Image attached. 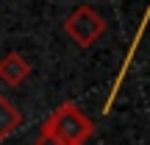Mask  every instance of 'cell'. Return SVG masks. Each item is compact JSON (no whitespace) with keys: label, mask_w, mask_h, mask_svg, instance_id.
Segmentation results:
<instances>
[{"label":"cell","mask_w":150,"mask_h":145,"mask_svg":"<svg viewBox=\"0 0 150 145\" xmlns=\"http://www.w3.org/2000/svg\"><path fill=\"white\" fill-rule=\"evenodd\" d=\"M39 131L56 137V140L64 142V145H83L95 134V123H92V117L83 109H78L75 103H61L56 112H50L47 117L42 120Z\"/></svg>","instance_id":"1"},{"label":"cell","mask_w":150,"mask_h":145,"mask_svg":"<svg viewBox=\"0 0 150 145\" xmlns=\"http://www.w3.org/2000/svg\"><path fill=\"white\" fill-rule=\"evenodd\" d=\"M64 31H67V36H70L75 45L92 48V45L106 34V20H103L92 6H78L64 20Z\"/></svg>","instance_id":"2"},{"label":"cell","mask_w":150,"mask_h":145,"mask_svg":"<svg viewBox=\"0 0 150 145\" xmlns=\"http://www.w3.org/2000/svg\"><path fill=\"white\" fill-rule=\"evenodd\" d=\"M28 75H31V64L25 61L22 53L11 50V53H6L3 59H0V81H3L6 86H20Z\"/></svg>","instance_id":"3"},{"label":"cell","mask_w":150,"mask_h":145,"mask_svg":"<svg viewBox=\"0 0 150 145\" xmlns=\"http://www.w3.org/2000/svg\"><path fill=\"white\" fill-rule=\"evenodd\" d=\"M20 126H22V112L8 101V98L0 95V140L11 137Z\"/></svg>","instance_id":"4"},{"label":"cell","mask_w":150,"mask_h":145,"mask_svg":"<svg viewBox=\"0 0 150 145\" xmlns=\"http://www.w3.org/2000/svg\"><path fill=\"white\" fill-rule=\"evenodd\" d=\"M33 145H64V142H59L56 137H50V134H45V131H39L36 140H33Z\"/></svg>","instance_id":"5"}]
</instances>
